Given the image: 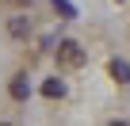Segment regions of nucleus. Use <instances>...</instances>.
Returning <instances> with one entry per match:
<instances>
[{"label": "nucleus", "mask_w": 130, "mask_h": 126, "mask_svg": "<svg viewBox=\"0 0 130 126\" xmlns=\"http://www.w3.org/2000/svg\"><path fill=\"white\" fill-rule=\"evenodd\" d=\"M111 77H115L119 84H130V65H126V61H119V57H115V61H111Z\"/></svg>", "instance_id": "4"}, {"label": "nucleus", "mask_w": 130, "mask_h": 126, "mask_svg": "<svg viewBox=\"0 0 130 126\" xmlns=\"http://www.w3.org/2000/svg\"><path fill=\"white\" fill-rule=\"evenodd\" d=\"M8 34H12V38H27V34H31V19H27V15H12V19H8Z\"/></svg>", "instance_id": "2"}, {"label": "nucleus", "mask_w": 130, "mask_h": 126, "mask_svg": "<svg viewBox=\"0 0 130 126\" xmlns=\"http://www.w3.org/2000/svg\"><path fill=\"white\" fill-rule=\"evenodd\" d=\"M8 92H12V99H19V103H23V99L31 96V84H27L23 77H12V84H8Z\"/></svg>", "instance_id": "3"}, {"label": "nucleus", "mask_w": 130, "mask_h": 126, "mask_svg": "<svg viewBox=\"0 0 130 126\" xmlns=\"http://www.w3.org/2000/svg\"><path fill=\"white\" fill-rule=\"evenodd\" d=\"M57 65L61 69H80L84 65V46L80 42H61L57 46Z\"/></svg>", "instance_id": "1"}, {"label": "nucleus", "mask_w": 130, "mask_h": 126, "mask_svg": "<svg viewBox=\"0 0 130 126\" xmlns=\"http://www.w3.org/2000/svg\"><path fill=\"white\" fill-rule=\"evenodd\" d=\"M12 4H31V0H12Z\"/></svg>", "instance_id": "6"}, {"label": "nucleus", "mask_w": 130, "mask_h": 126, "mask_svg": "<svg viewBox=\"0 0 130 126\" xmlns=\"http://www.w3.org/2000/svg\"><path fill=\"white\" fill-rule=\"evenodd\" d=\"M42 96H46V99H61V96H65V84H61V80H46V84H42Z\"/></svg>", "instance_id": "5"}]
</instances>
